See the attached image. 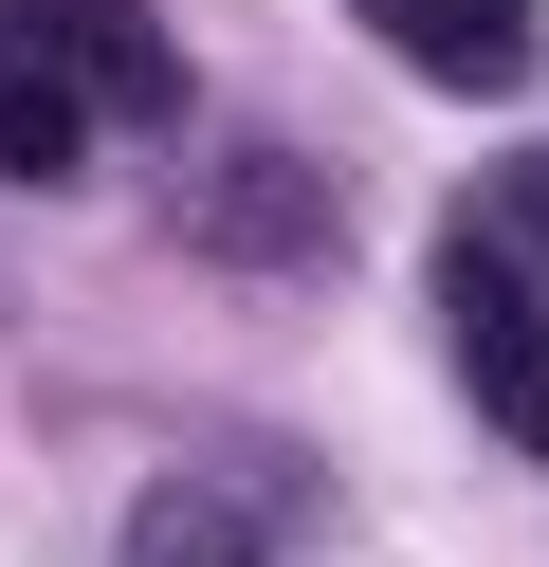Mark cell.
I'll return each mask as SVG.
<instances>
[{
	"label": "cell",
	"instance_id": "5b68a950",
	"mask_svg": "<svg viewBox=\"0 0 549 567\" xmlns=\"http://www.w3.org/2000/svg\"><path fill=\"white\" fill-rule=\"evenodd\" d=\"M129 567H275V494H238V476H146V494H129Z\"/></svg>",
	"mask_w": 549,
	"mask_h": 567
},
{
	"label": "cell",
	"instance_id": "8992f818",
	"mask_svg": "<svg viewBox=\"0 0 549 567\" xmlns=\"http://www.w3.org/2000/svg\"><path fill=\"white\" fill-rule=\"evenodd\" d=\"M110 128H92V92L73 74H37V55H0V184H73Z\"/></svg>",
	"mask_w": 549,
	"mask_h": 567
},
{
	"label": "cell",
	"instance_id": "3957f363",
	"mask_svg": "<svg viewBox=\"0 0 549 567\" xmlns=\"http://www.w3.org/2000/svg\"><path fill=\"white\" fill-rule=\"evenodd\" d=\"M0 55L73 74L92 128H183V111H202V74H183V38L146 19V0H0Z\"/></svg>",
	"mask_w": 549,
	"mask_h": 567
},
{
	"label": "cell",
	"instance_id": "52a82bcc",
	"mask_svg": "<svg viewBox=\"0 0 549 567\" xmlns=\"http://www.w3.org/2000/svg\"><path fill=\"white\" fill-rule=\"evenodd\" d=\"M495 238H531V257H549V165H512V184H495Z\"/></svg>",
	"mask_w": 549,
	"mask_h": 567
},
{
	"label": "cell",
	"instance_id": "277c9868",
	"mask_svg": "<svg viewBox=\"0 0 549 567\" xmlns=\"http://www.w3.org/2000/svg\"><path fill=\"white\" fill-rule=\"evenodd\" d=\"M348 19L439 92H531L549 74V0H348Z\"/></svg>",
	"mask_w": 549,
	"mask_h": 567
},
{
	"label": "cell",
	"instance_id": "6da1fadb",
	"mask_svg": "<svg viewBox=\"0 0 549 567\" xmlns=\"http://www.w3.org/2000/svg\"><path fill=\"white\" fill-rule=\"evenodd\" d=\"M165 220H183V257L312 275L329 238H348V184H329L312 147H275V128H220V147H183V165H165Z\"/></svg>",
	"mask_w": 549,
	"mask_h": 567
},
{
	"label": "cell",
	"instance_id": "7a4b0ae2",
	"mask_svg": "<svg viewBox=\"0 0 549 567\" xmlns=\"http://www.w3.org/2000/svg\"><path fill=\"white\" fill-rule=\"evenodd\" d=\"M439 348H458L476 421H495L512 457H549V275L512 257L495 220H476V238H439Z\"/></svg>",
	"mask_w": 549,
	"mask_h": 567
}]
</instances>
